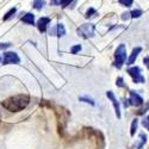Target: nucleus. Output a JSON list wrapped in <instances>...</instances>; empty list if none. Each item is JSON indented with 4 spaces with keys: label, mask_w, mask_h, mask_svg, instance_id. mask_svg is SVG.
<instances>
[{
    "label": "nucleus",
    "mask_w": 149,
    "mask_h": 149,
    "mask_svg": "<svg viewBox=\"0 0 149 149\" xmlns=\"http://www.w3.org/2000/svg\"><path fill=\"white\" fill-rule=\"evenodd\" d=\"M80 100H81V102H85V103H87V104H91V105H94L93 99L87 98V97H81V98H80Z\"/></svg>",
    "instance_id": "17"
},
{
    "label": "nucleus",
    "mask_w": 149,
    "mask_h": 149,
    "mask_svg": "<svg viewBox=\"0 0 149 149\" xmlns=\"http://www.w3.org/2000/svg\"><path fill=\"white\" fill-rule=\"evenodd\" d=\"M79 36L84 37V38H90V37L94 36V26L92 24H84L78 29Z\"/></svg>",
    "instance_id": "3"
},
{
    "label": "nucleus",
    "mask_w": 149,
    "mask_h": 149,
    "mask_svg": "<svg viewBox=\"0 0 149 149\" xmlns=\"http://www.w3.org/2000/svg\"><path fill=\"white\" fill-rule=\"evenodd\" d=\"M137 125H139V120L137 119H134L132 120V124H131V131H130V135L134 136L136 134V130H137Z\"/></svg>",
    "instance_id": "13"
},
{
    "label": "nucleus",
    "mask_w": 149,
    "mask_h": 149,
    "mask_svg": "<svg viewBox=\"0 0 149 149\" xmlns=\"http://www.w3.org/2000/svg\"><path fill=\"white\" fill-rule=\"evenodd\" d=\"M143 104V99L141 95H139L135 91H130V98L128 100L127 105H132V106H141Z\"/></svg>",
    "instance_id": "5"
},
{
    "label": "nucleus",
    "mask_w": 149,
    "mask_h": 149,
    "mask_svg": "<svg viewBox=\"0 0 149 149\" xmlns=\"http://www.w3.org/2000/svg\"><path fill=\"white\" fill-rule=\"evenodd\" d=\"M4 65H10V63H19L20 58L16 53H5L4 54Z\"/></svg>",
    "instance_id": "6"
},
{
    "label": "nucleus",
    "mask_w": 149,
    "mask_h": 149,
    "mask_svg": "<svg viewBox=\"0 0 149 149\" xmlns=\"http://www.w3.org/2000/svg\"><path fill=\"white\" fill-rule=\"evenodd\" d=\"M130 17V13H128V12H125V13H123V16H122V19H124V20H125V19H128Z\"/></svg>",
    "instance_id": "25"
},
{
    "label": "nucleus",
    "mask_w": 149,
    "mask_h": 149,
    "mask_svg": "<svg viewBox=\"0 0 149 149\" xmlns=\"http://www.w3.org/2000/svg\"><path fill=\"white\" fill-rule=\"evenodd\" d=\"M50 23V18H48V17H42L40 18L38 23H37V28H38V30L41 32H44L47 30V26H48V24Z\"/></svg>",
    "instance_id": "9"
},
{
    "label": "nucleus",
    "mask_w": 149,
    "mask_h": 149,
    "mask_svg": "<svg viewBox=\"0 0 149 149\" xmlns=\"http://www.w3.org/2000/svg\"><path fill=\"white\" fill-rule=\"evenodd\" d=\"M128 73L129 75L132 78L134 82L136 84H143L144 82V78L142 77V73H141V68L140 67H131L128 69Z\"/></svg>",
    "instance_id": "4"
},
{
    "label": "nucleus",
    "mask_w": 149,
    "mask_h": 149,
    "mask_svg": "<svg viewBox=\"0 0 149 149\" xmlns=\"http://www.w3.org/2000/svg\"><path fill=\"white\" fill-rule=\"evenodd\" d=\"M44 0H35L33 1V7L36 8V10H41L43 6H44Z\"/></svg>",
    "instance_id": "14"
},
{
    "label": "nucleus",
    "mask_w": 149,
    "mask_h": 149,
    "mask_svg": "<svg viewBox=\"0 0 149 149\" xmlns=\"http://www.w3.org/2000/svg\"><path fill=\"white\" fill-rule=\"evenodd\" d=\"M10 47H11V44H10V43H5V44L0 43V49H6V48H10Z\"/></svg>",
    "instance_id": "24"
},
{
    "label": "nucleus",
    "mask_w": 149,
    "mask_h": 149,
    "mask_svg": "<svg viewBox=\"0 0 149 149\" xmlns=\"http://www.w3.org/2000/svg\"><path fill=\"white\" fill-rule=\"evenodd\" d=\"M141 50H142V48H141V47H137V48H135V49H134L132 53H131V55H130V57L128 58V65H132V63H134L135 60H136V57H137L139 54L141 53Z\"/></svg>",
    "instance_id": "10"
},
{
    "label": "nucleus",
    "mask_w": 149,
    "mask_h": 149,
    "mask_svg": "<svg viewBox=\"0 0 149 149\" xmlns=\"http://www.w3.org/2000/svg\"><path fill=\"white\" fill-rule=\"evenodd\" d=\"M16 11H17V10H16L15 7H13V8H11V10L7 12V13L5 15V17H4V20H7V19H10L12 16H13V15L16 13Z\"/></svg>",
    "instance_id": "15"
},
{
    "label": "nucleus",
    "mask_w": 149,
    "mask_h": 149,
    "mask_svg": "<svg viewBox=\"0 0 149 149\" xmlns=\"http://www.w3.org/2000/svg\"><path fill=\"white\" fill-rule=\"evenodd\" d=\"M146 143H147V136H146V134L141 132L140 134V143H136V147H137V149H141Z\"/></svg>",
    "instance_id": "12"
},
{
    "label": "nucleus",
    "mask_w": 149,
    "mask_h": 149,
    "mask_svg": "<svg viewBox=\"0 0 149 149\" xmlns=\"http://www.w3.org/2000/svg\"><path fill=\"white\" fill-rule=\"evenodd\" d=\"M72 1H73V0H61V1H60V5H61L62 7H67Z\"/></svg>",
    "instance_id": "20"
},
{
    "label": "nucleus",
    "mask_w": 149,
    "mask_h": 149,
    "mask_svg": "<svg viewBox=\"0 0 149 149\" xmlns=\"http://www.w3.org/2000/svg\"><path fill=\"white\" fill-rule=\"evenodd\" d=\"M60 1L61 0H52V4L53 5H60Z\"/></svg>",
    "instance_id": "27"
},
{
    "label": "nucleus",
    "mask_w": 149,
    "mask_h": 149,
    "mask_svg": "<svg viewBox=\"0 0 149 149\" xmlns=\"http://www.w3.org/2000/svg\"><path fill=\"white\" fill-rule=\"evenodd\" d=\"M22 20L24 23H26V24H31V25H33V22H35V17L32 13H26L25 16H24L22 18Z\"/></svg>",
    "instance_id": "11"
},
{
    "label": "nucleus",
    "mask_w": 149,
    "mask_h": 149,
    "mask_svg": "<svg viewBox=\"0 0 149 149\" xmlns=\"http://www.w3.org/2000/svg\"><path fill=\"white\" fill-rule=\"evenodd\" d=\"M118 1L124 6H131L132 4V0H118Z\"/></svg>",
    "instance_id": "19"
},
{
    "label": "nucleus",
    "mask_w": 149,
    "mask_h": 149,
    "mask_svg": "<svg viewBox=\"0 0 149 149\" xmlns=\"http://www.w3.org/2000/svg\"><path fill=\"white\" fill-rule=\"evenodd\" d=\"M106 95H107V98H110V99H111V102H112V104H113V107H115V111H116V116H117L118 118H120L119 103L117 102V99H116L115 94H113L112 92H111V91H109V92H106Z\"/></svg>",
    "instance_id": "7"
},
{
    "label": "nucleus",
    "mask_w": 149,
    "mask_h": 149,
    "mask_svg": "<svg viewBox=\"0 0 149 149\" xmlns=\"http://www.w3.org/2000/svg\"><path fill=\"white\" fill-rule=\"evenodd\" d=\"M30 102V99L28 95L24 94H19V95H15L7 100L3 102L4 107H6L8 111H12V112H17V111H20L23 109H25L28 106Z\"/></svg>",
    "instance_id": "1"
},
{
    "label": "nucleus",
    "mask_w": 149,
    "mask_h": 149,
    "mask_svg": "<svg viewBox=\"0 0 149 149\" xmlns=\"http://www.w3.org/2000/svg\"><path fill=\"white\" fill-rule=\"evenodd\" d=\"M97 12H95V10L94 8H90L87 12H86V18H90V17H93L92 15H95Z\"/></svg>",
    "instance_id": "18"
},
{
    "label": "nucleus",
    "mask_w": 149,
    "mask_h": 149,
    "mask_svg": "<svg viewBox=\"0 0 149 149\" xmlns=\"http://www.w3.org/2000/svg\"><path fill=\"white\" fill-rule=\"evenodd\" d=\"M142 124H143V127H144V128H147V130H149V116L142 122Z\"/></svg>",
    "instance_id": "23"
},
{
    "label": "nucleus",
    "mask_w": 149,
    "mask_h": 149,
    "mask_svg": "<svg viewBox=\"0 0 149 149\" xmlns=\"http://www.w3.org/2000/svg\"><path fill=\"white\" fill-rule=\"evenodd\" d=\"M115 57H116V61H115V66L117 68H122L123 63L125 62L127 60V49H125V45L124 44H120L117 50H116V54H115Z\"/></svg>",
    "instance_id": "2"
},
{
    "label": "nucleus",
    "mask_w": 149,
    "mask_h": 149,
    "mask_svg": "<svg viewBox=\"0 0 149 149\" xmlns=\"http://www.w3.org/2000/svg\"><path fill=\"white\" fill-rule=\"evenodd\" d=\"M130 16H131L132 18H139V17L142 16V11H141V10H134L131 13H130Z\"/></svg>",
    "instance_id": "16"
},
{
    "label": "nucleus",
    "mask_w": 149,
    "mask_h": 149,
    "mask_svg": "<svg viewBox=\"0 0 149 149\" xmlns=\"http://www.w3.org/2000/svg\"><path fill=\"white\" fill-rule=\"evenodd\" d=\"M144 65H146V66H147V68L149 69V56L144 57Z\"/></svg>",
    "instance_id": "26"
},
{
    "label": "nucleus",
    "mask_w": 149,
    "mask_h": 149,
    "mask_svg": "<svg viewBox=\"0 0 149 149\" xmlns=\"http://www.w3.org/2000/svg\"><path fill=\"white\" fill-rule=\"evenodd\" d=\"M49 33L52 36H58V37H62L66 35V30H65V26L62 25V24H57V25L54 28V29H50L49 30Z\"/></svg>",
    "instance_id": "8"
},
{
    "label": "nucleus",
    "mask_w": 149,
    "mask_h": 149,
    "mask_svg": "<svg viewBox=\"0 0 149 149\" xmlns=\"http://www.w3.org/2000/svg\"><path fill=\"white\" fill-rule=\"evenodd\" d=\"M80 50H81V45H80V44H78V45H75V47H73L70 52H72V54H77V53H78V52H80Z\"/></svg>",
    "instance_id": "21"
},
{
    "label": "nucleus",
    "mask_w": 149,
    "mask_h": 149,
    "mask_svg": "<svg viewBox=\"0 0 149 149\" xmlns=\"http://www.w3.org/2000/svg\"><path fill=\"white\" fill-rule=\"evenodd\" d=\"M117 86H119V87H124V86H125L123 78H118V79H117Z\"/></svg>",
    "instance_id": "22"
}]
</instances>
